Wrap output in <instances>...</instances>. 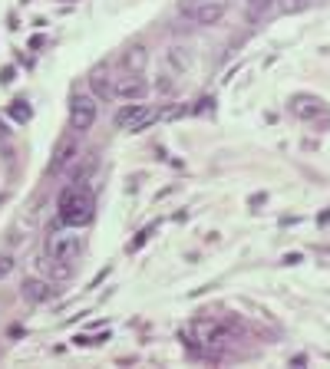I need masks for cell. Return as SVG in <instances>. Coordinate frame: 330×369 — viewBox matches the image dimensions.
I'll use <instances>...</instances> for the list:
<instances>
[{
  "instance_id": "obj_10",
  "label": "cell",
  "mask_w": 330,
  "mask_h": 369,
  "mask_svg": "<svg viewBox=\"0 0 330 369\" xmlns=\"http://www.w3.org/2000/svg\"><path fill=\"white\" fill-rule=\"evenodd\" d=\"M37 270H43L50 281H70V277H73V264L53 261V257H40V261H37Z\"/></svg>"
},
{
  "instance_id": "obj_12",
  "label": "cell",
  "mask_w": 330,
  "mask_h": 369,
  "mask_svg": "<svg viewBox=\"0 0 330 369\" xmlns=\"http://www.w3.org/2000/svg\"><path fill=\"white\" fill-rule=\"evenodd\" d=\"M146 63H149L146 46H133V50H126V57H122V66H126V70H133V73H142V70H146Z\"/></svg>"
},
{
  "instance_id": "obj_17",
  "label": "cell",
  "mask_w": 330,
  "mask_h": 369,
  "mask_svg": "<svg viewBox=\"0 0 330 369\" xmlns=\"http://www.w3.org/2000/svg\"><path fill=\"white\" fill-rule=\"evenodd\" d=\"M10 116H14L17 122H27V119H30V106H23V99H17V103L10 106Z\"/></svg>"
},
{
  "instance_id": "obj_18",
  "label": "cell",
  "mask_w": 330,
  "mask_h": 369,
  "mask_svg": "<svg viewBox=\"0 0 330 369\" xmlns=\"http://www.w3.org/2000/svg\"><path fill=\"white\" fill-rule=\"evenodd\" d=\"M152 235H155V224H152V228H146V231H142V235L135 237L133 244H129V251H139V248H142V244H146V241H149Z\"/></svg>"
},
{
  "instance_id": "obj_1",
  "label": "cell",
  "mask_w": 330,
  "mask_h": 369,
  "mask_svg": "<svg viewBox=\"0 0 330 369\" xmlns=\"http://www.w3.org/2000/svg\"><path fill=\"white\" fill-rule=\"evenodd\" d=\"M93 208H96V198H93L90 188L70 185V188H63L60 201H57V215L66 228H83V224L93 221Z\"/></svg>"
},
{
  "instance_id": "obj_3",
  "label": "cell",
  "mask_w": 330,
  "mask_h": 369,
  "mask_svg": "<svg viewBox=\"0 0 330 369\" xmlns=\"http://www.w3.org/2000/svg\"><path fill=\"white\" fill-rule=\"evenodd\" d=\"M79 248H83V241L79 235L73 231H50L46 235V257H53V261H66V264H73L76 257H79Z\"/></svg>"
},
{
  "instance_id": "obj_8",
  "label": "cell",
  "mask_w": 330,
  "mask_h": 369,
  "mask_svg": "<svg viewBox=\"0 0 330 369\" xmlns=\"http://www.w3.org/2000/svg\"><path fill=\"white\" fill-rule=\"evenodd\" d=\"M291 116L300 119V122H314L317 116H327V106L320 96H311V92H298L291 99Z\"/></svg>"
},
{
  "instance_id": "obj_11",
  "label": "cell",
  "mask_w": 330,
  "mask_h": 369,
  "mask_svg": "<svg viewBox=\"0 0 330 369\" xmlns=\"http://www.w3.org/2000/svg\"><path fill=\"white\" fill-rule=\"evenodd\" d=\"M76 155H79V148H76V142L66 135L60 146H57V152H53V162H50V168H53V172H63V168L73 162Z\"/></svg>"
},
{
  "instance_id": "obj_7",
  "label": "cell",
  "mask_w": 330,
  "mask_h": 369,
  "mask_svg": "<svg viewBox=\"0 0 330 369\" xmlns=\"http://www.w3.org/2000/svg\"><path fill=\"white\" fill-rule=\"evenodd\" d=\"M96 122V99L93 96H73L70 103V129L73 132H86Z\"/></svg>"
},
{
  "instance_id": "obj_16",
  "label": "cell",
  "mask_w": 330,
  "mask_h": 369,
  "mask_svg": "<svg viewBox=\"0 0 330 369\" xmlns=\"http://www.w3.org/2000/svg\"><path fill=\"white\" fill-rule=\"evenodd\" d=\"M274 3H278V0H248V17H251V20H261L268 10H274Z\"/></svg>"
},
{
  "instance_id": "obj_13",
  "label": "cell",
  "mask_w": 330,
  "mask_h": 369,
  "mask_svg": "<svg viewBox=\"0 0 330 369\" xmlns=\"http://www.w3.org/2000/svg\"><path fill=\"white\" fill-rule=\"evenodd\" d=\"M165 57H168V63H172V70H188V66H192V53H188V46H168V53H165Z\"/></svg>"
},
{
  "instance_id": "obj_6",
  "label": "cell",
  "mask_w": 330,
  "mask_h": 369,
  "mask_svg": "<svg viewBox=\"0 0 330 369\" xmlns=\"http://www.w3.org/2000/svg\"><path fill=\"white\" fill-rule=\"evenodd\" d=\"M225 10H228L225 0H195V3L185 7V17L192 23H198V27H211V23H218L225 17Z\"/></svg>"
},
{
  "instance_id": "obj_19",
  "label": "cell",
  "mask_w": 330,
  "mask_h": 369,
  "mask_svg": "<svg viewBox=\"0 0 330 369\" xmlns=\"http://www.w3.org/2000/svg\"><path fill=\"white\" fill-rule=\"evenodd\" d=\"M155 92H159V96H175V83H172V79H159V83H155Z\"/></svg>"
},
{
  "instance_id": "obj_2",
  "label": "cell",
  "mask_w": 330,
  "mask_h": 369,
  "mask_svg": "<svg viewBox=\"0 0 330 369\" xmlns=\"http://www.w3.org/2000/svg\"><path fill=\"white\" fill-rule=\"evenodd\" d=\"M188 337L202 343L205 350H222V346L231 343V330L225 323H218V320H195L188 326Z\"/></svg>"
},
{
  "instance_id": "obj_4",
  "label": "cell",
  "mask_w": 330,
  "mask_h": 369,
  "mask_svg": "<svg viewBox=\"0 0 330 369\" xmlns=\"http://www.w3.org/2000/svg\"><path fill=\"white\" fill-rule=\"evenodd\" d=\"M155 109L152 106H142V103H129L126 109L116 112V126H119L122 132H142V129H149L152 122H155Z\"/></svg>"
},
{
  "instance_id": "obj_9",
  "label": "cell",
  "mask_w": 330,
  "mask_h": 369,
  "mask_svg": "<svg viewBox=\"0 0 330 369\" xmlns=\"http://www.w3.org/2000/svg\"><path fill=\"white\" fill-rule=\"evenodd\" d=\"M20 297L30 300V303H46V300L57 297V287H53L50 277H27V281L20 283Z\"/></svg>"
},
{
  "instance_id": "obj_5",
  "label": "cell",
  "mask_w": 330,
  "mask_h": 369,
  "mask_svg": "<svg viewBox=\"0 0 330 369\" xmlns=\"http://www.w3.org/2000/svg\"><path fill=\"white\" fill-rule=\"evenodd\" d=\"M113 92H116L119 99L139 103V99H146V92H149V83L142 79V73H133V70H122V73L113 76Z\"/></svg>"
},
{
  "instance_id": "obj_15",
  "label": "cell",
  "mask_w": 330,
  "mask_h": 369,
  "mask_svg": "<svg viewBox=\"0 0 330 369\" xmlns=\"http://www.w3.org/2000/svg\"><path fill=\"white\" fill-rule=\"evenodd\" d=\"M307 7H314V0H278V3H274L278 14H300V10H307Z\"/></svg>"
},
{
  "instance_id": "obj_21",
  "label": "cell",
  "mask_w": 330,
  "mask_h": 369,
  "mask_svg": "<svg viewBox=\"0 0 330 369\" xmlns=\"http://www.w3.org/2000/svg\"><path fill=\"white\" fill-rule=\"evenodd\" d=\"M0 83H3V86H7V83H14V66H7V70L0 73Z\"/></svg>"
},
{
  "instance_id": "obj_14",
  "label": "cell",
  "mask_w": 330,
  "mask_h": 369,
  "mask_svg": "<svg viewBox=\"0 0 330 369\" xmlns=\"http://www.w3.org/2000/svg\"><path fill=\"white\" fill-rule=\"evenodd\" d=\"M90 86H93V92H96L99 99H109V96H116V92H113V76H109V73L90 76Z\"/></svg>"
},
{
  "instance_id": "obj_20",
  "label": "cell",
  "mask_w": 330,
  "mask_h": 369,
  "mask_svg": "<svg viewBox=\"0 0 330 369\" xmlns=\"http://www.w3.org/2000/svg\"><path fill=\"white\" fill-rule=\"evenodd\" d=\"M10 270H14V257H10V254H0V281H3Z\"/></svg>"
}]
</instances>
